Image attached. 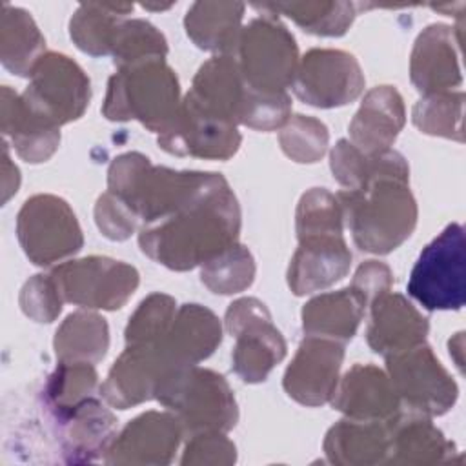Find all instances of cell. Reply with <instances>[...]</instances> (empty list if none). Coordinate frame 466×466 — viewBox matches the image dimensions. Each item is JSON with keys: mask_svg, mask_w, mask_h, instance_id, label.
<instances>
[{"mask_svg": "<svg viewBox=\"0 0 466 466\" xmlns=\"http://www.w3.org/2000/svg\"><path fill=\"white\" fill-rule=\"evenodd\" d=\"M333 406L350 419L388 420L399 411L391 380L375 366H355L333 391Z\"/></svg>", "mask_w": 466, "mask_h": 466, "instance_id": "obj_18", "label": "cell"}, {"mask_svg": "<svg viewBox=\"0 0 466 466\" xmlns=\"http://www.w3.org/2000/svg\"><path fill=\"white\" fill-rule=\"evenodd\" d=\"M355 244L362 251L390 253L413 231L417 206L408 189V164L397 151L377 155L371 177L337 195Z\"/></svg>", "mask_w": 466, "mask_h": 466, "instance_id": "obj_2", "label": "cell"}, {"mask_svg": "<svg viewBox=\"0 0 466 466\" xmlns=\"http://www.w3.org/2000/svg\"><path fill=\"white\" fill-rule=\"evenodd\" d=\"M107 324L93 313H71L55 337L62 362H96L107 350Z\"/></svg>", "mask_w": 466, "mask_h": 466, "instance_id": "obj_27", "label": "cell"}, {"mask_svg": "<svg viewBox=\"0 0 466 466\" xmlns=\"http://www.w3.org/2000/svg\"><path fill=\"white\" fill-rule=\"evenodd\" d=\"M166 51L167 47L164 36L151 24L142 20L118 24L111 44L115 64L120 67L146 58L164 56Z\"/></svg>", "mask_w": 466, "mask_h": 466, "instance_id": "obj_33", "label": "cell"}, {"mask_svg": "<svg viewBox=\"0 0 466 466\" xmlns=\"http://www.w3.org/2000/svg\"><path fill=\"white\" fill-rule=\"evenodd\" d=\"M66 426L64 444L71 461H91L111 442L113 415L93 399H86L69 411L58 415Z\"/></svg>", "mask_w": 466, "mask_h": 466, "instance_id": "obj_25", "label": "cell"}, {"mask_svg": "<svg viewBox=\"0 0 466 466\" xmlns=\"http://www.w3.org/2000/svg\"><path fill=\"white\" fill-rule=\"evenodd\" d=\"M404 124V104L400 95L380 86L371 89L350 124L351 144L364 155H380L390 149Z\"/></svg>", "mask_w": 466, "mask_h": 466, "instance_id": "obj_17", "label": "cell"}, {"mask_svg": "<svg viewBox=\"0 0 466 466\" xmlns=\"http://www.w3.org/2000/svg\"><path fill=\"white\" fill-rule=\"evenodd\" d=\"M340 420L326 435L324 450L331 462L373 464L388 455V420Z\"/></svg>", "mask_w": 466, "mask_h": 466, "instance_id": "obj_23", "label": "cell"}, {"mask_svg": "<svg viewBox=\"0 0 466 466\" xmlns=\"http://www.w3.org/2000/svg\"><path fill=\"white\" fill-rule=\"evenodd\" d=\"M390 284H391V273H390L388 266H384L377 260H368L355 273L351 288H355L366 300L370 297H373V300H375L379 295L388 291Z\"/></svg>", "mask_w": 466, "mask_h": 466, "instance_id": "obj_39", "label": "cell"}, {"mask_svg": "<svg viewBox=\"0 0 466 466\" xmlns=\"http://www.w3.org/2000/svg\"><path fill=\"white\" fill-rule=\"evenodd\" d=\"M22 309L27 317H33L38 322H51L60 313V293L53 277L35 275L25 282L20 295Z\"/></svg>", "mask_w": 466, "mask_h": 466, "instance_id": "obj_37", "label": "cell"}, {"mask_svg": "<svg viewBox=\"0 0 466 466\" xmlns=\"http://www.w3.org/2000/svg\"><path fill=\"white\" fill-rule=\"evenodd\" d=\"M95 382L96 373L91 362H60L47 384V399L56 417L89 399Z\"/></svg>", "mask_w": 466, "mask_h": 466, "instance_id": "obj_32", "label": "cell"}, {"mask_svg": "<svg viewBox=\"0 0 466 466\" xmlns=\"http://www.w3.org/2000/svg\"><path fill=\"white\" fill-rule=\"evenodd\" d=\"M29 75L31 84L22 95V102L35 116L58 127L84 113L89 102V80L67 56L42 55Z\"/></svg>", "mask_w": 466, "mask_h": 466, "instance_id": "obj_7", "label": "cell"}, {"mask_svg": "<svg viewBox=\"0 0 466 466\" xmlns=\"http://www.w3.org/2000/svg\"><path fill=\"white\" fill-rule=\"evenodd\" d=\"M155 397L175 410L182 428L193 435L226 431L237 420V404L229 386L208 370L187 366L173 371L162 380Z\"/></svg>", "mask_w": 466, "mask_h": 466, "instance_id": "obj_4", "label": "cell"}, {"mask_svg": "<svg viewBox=\"0 0 466 466\" xmlns=\"http://www.w3.org/2000/svg\"><path fill=\"white\" fill-rule=\"evenodd\" d=\"M391 384L411 411L422 415L446 413L455 399L457 386L422 342L386 355Z\"/></svg>", "mask_w": 466, "mask_h": 466, "instance_id": "obj_10", "label": "cell"}, {"mask_svg": "<svg viewBox=\"0 0 466 466\" xmlns=\"http://www.w3.org/2000/svg\"><path fill=\"white\" fill-rule=\"evenodd\" d=\"M462 91L426 95L413 107V122L424 133L462 142Z\"/></svg>", "mask_w": 466, "mask_h": 466, "instance_id": "obj_31", "label": "cell"}, {"mask_svg": "<svg viewBox=\"0 0 466 466\" xmlns=\"http://www.w3.org/2000/svg\"><path fill=\"white\" fill-rule=\"evenodd\" d=\"M457 58L451 27H426L411 53V82L426 95L446 93V89L461 84Z\"/></svg>", "mask_w": 466, "mask_h": 466, "instance_id": "obj_20", "label": "cell"}, {"mask_svg": "<svg viewBox=\"0 0 466 466\" xmlns=\"http://www.w3.org/2000/svg\"><path fill=\"white\" fill-rule=\"evenodd\" d=\"M408 293L426 309H461L464 304V229L450 224L419 255Z\"/></svg>", "mask_w": 466, "mask_h": 466, "instance_id": "obj_5", "label": "cell"}, {"mask_svg": "<svg viewBox=\"0 0 466 466\" xmlns=\"http://www.w3.org/2000/svg\"><path fill=\"white\" fill-rule=\"evenodd\" d=\"M133 5L127 4H86L71 18V38L80 49L91 55H106L111 51L118 18Z\"/></svg>", "mask_w": 466, "mask_h": 466, "instance_id": "obj_28", "label": "cell"}, {"mask_svg": "<svg viewBox=\"0 0 466 466\" xmlns=\"http://www.w3.org/2000/svg\"><path fill=\"white\" fill-rule=\"evenodd\" d=\"M366 306V299L346 288L309 300L302 309V328L311 337L348 340L353 337Z\"/></svg>", "mask_w": 466, "mask_h": 466, "instance_id": "obj_24", "label": "cell"}, {"mask_svg": "<svg viewBox=\"0 0 466 466\" xmlns=\"http://www.w3.org/2000/svg\"><path fill=\"white\" fill-rule=\"evenodd\" d=\"M95 217L100 231L113 240L127 238L138 222L137 215L126 206V202L111 191L98 198Z\"/></svg>", "mask_w": 466, "mask_h": 466, "instance_id": "obj_38", "label": "cell"}, {"mask_svg": "<svg viewBox=\"0 0 466 466\" xmlns=\"http://www.w3.org/2000/svg\"><path fill=\"white\" fill-rule=\"evenodd\" d=\"M240 75L264 93H282L297 71V46L288 29L271 16L257 18L237 40Z\"/></svg>", "mask_w": 466, "mask_h": 466, "instance_id": "obj_6", "label": "cell"}, {"mask_svg": "<svg viewBox=\"0 0 466 466\" xmlns=\"http://www.w3.org/2000/svg\"><path fill=\"white\" fill-rule=\"evenodd\" d=\"M240 211L228 182L213 173L209 182L167 215L144 224L140 248L171 269L206 264L237 240Z\"/></svg>", "mask_w": 466, "mask_h": 466, "instance_id": "obj_1", "label": "cell"}, {"mask_svg": "<svg viewBox=\"0 0 466 466\" xmlns=\"http://www.w3.org/2000/svg\"><path fill=\"white\" fill-rule=\"evenodd\" d=\"M342 211L339 200L324 187L304 193L297 209V233L300 237L342 233Z\"/></svg>", "mask_w": 466, "mask_h": 466, "instance_id": "obj_35", "label": "cell"}, {"mask_svg": "<svg viewBox=\"0 0 466 466\" xmlns=\"http://www.w3.org/2000/svg\"><path fill=\"white\" fill-rule=\"evenodd\" d=\"M11 40L15 42L13 46L2 47L4 66L16 75H29L40 58L38 53L44 47V38L25 11L4 5L2 44Z\"/></svg>", "mask_w": 466, "mask_h": 466, "instance_id": "obj_29", "label": "cell"}, {"mask_svg": "<svg viewBox=\"0 0 466 466\" xmlns=\"http://www.w3.org/2000/svg\"><path fill=\"white\" fill-rule=\"evenodd\" d=\"M226 326L237 337L233 351L235 371L246 382L264 380L284 357L286 342L271 324V317L257 299H240L226 313Z\"/></svg>", "mask_w": 466, "mask_h": 466, "instance_id": "obj_11", "label": "cell"}, {"mask_svg": "<svg viewBox=\"0 0 466 466\" xmlns=\"http://www.w3.org/2000/svg\"><path fill=\"white\" fill-rule=\"evenodd\" d=\"M255 264L251 253L238 244L224 249L202 268L200 279L213 293H237L253 282Z\"/></svg>", "mask_w": 466, "mask_h": 466, "instance_id": "obj_30", "label": "cell"}, {"mask_svg": "<svg viewBox=\"0 0 466 466\" xmlns=\"http://www.w3.org/2000/svg\"><path fill=\"white\" fill-rule=\"evenodd\" d=\"M388 459L390 462H441L448 461L453 444L444 441L442 433L431 426L422 413H395L388 419Z\"/></svg>", "mask_w": 466, "mask_h": 466, "instance_id": "obj_22", "label": "cell"}, {"mask_svg": "<svg viewBox=\"0 0 466 466\" xmlns=\"http://www.w3.org/2000/svg\"><path fill=\"white\" fill-rule=\"evenodd\" d=\"M158 144L173 155L229 158L238 149L240 135L235 124L213 116L186 95L175 120L160 133Z\"/></svg>", "mask_w": 466, "mask_h": 466, "instance_id": "obj_13", "label": "cell"}, {"mask_svg": "<svg viewBox=\"0 0 466 466\" xmlns=\"http://www.w3.org/2000/svg\"><path fill=\"white\" fill-rule=\"evenodd\" d=\"M342 357L344 348L339 340L308 335L286 370L284 388L288 395L308 406L329 400L337 388Z\"/></svg>", "mask_w": 466, "mask_h": 466, "instance_id": "obj_14", "label": "cell"}, {"mask_svg": "<svg viewBox=\"0 0 466 466\" xmlns=\"http://www.w3.org/2000/svg\"><path fill=\"white\" fill-rule=\"evenodd\" d=\"M280 146L288 157L297 162H317L328 146V129L322 122L293 115L280 131Z\"/></svg>", "mask_w": 466, "mask_h": 466, "instance_id": "obj_36", "label": "cell"}, {"mask_svg": "<svg viewBox=\"0 0 466 466\" xmlns=\"http://www.w3.org/2000/svg\"><path fill=\"white\" fill-rule=\"evenodd\" d=\"M291 87L306 104L335 107L344 106L360 95L364 76L359 62L350 53L313 49L297 67Z\"/></svg>", "mask_w": 466, "mask_h": 466, "instance_id": "obj_12", "label": "cell"}, {"mask_svg": "<svg viewBox=\"0 0 466 466\" xmlns=\"http://www.w3.org/2000/svg\"><path fill=\"white\" fill-rule=\"evenodd\" d=\"M164 56L120 67L109 80L104 115L109 120L138 118L146 127L164 133L178 113V82Z\"/></svg>", "mask_w": 466, "mask_h": 466, "instance_id": "obj_3", "label": "cell"}, {"mask_svg": "<svg viewBox=\"0 0 466 466\" xmlns=\"http://www.w3.org/2000/svg\"><path fill=\"white\" fill-rule=\"evenodd\" d=\"M175 315V302L167 295L155 293L147 297L137 313L129 319L126 328V342L133 344H157L160 342L169 328Z\"/></svg>", "mask_w": 466, "mask_h": 466, "instance_id": "obj_34", "label": "cell"}, {"mask_svg": "<svg viewBox=\"0 0 466 466\" xmlns=\"http://www.w3.org/2000/svg\"><path fill=\"white\" fill-rule=\"evenodd\" d=\"M182 424L167 413L149 411L131 420L107 448L106 462L166 464L178 446Z\"/></svg>", "mask_w": 466, "mask_h": 466, "instance_id": "obj_15", "label": "cell"}, {"mask_svg": "<svg viewBox=\"0 0 466 466\" xmlns=\"http://www.w3.org/2000/svg\"><path fill=\"white\" fill-rule=\"evenodd\" d=\"M242 4H195L186 16V31L193 42L209 51L237 47Z\"/></svg>", "mask_w": 466, "mask_h": 466, "instance_id": "obj_26", "label": "cell"}, {"mask_svg": "<svg viewBox=\"0 0 466 466\" xmlns=\"http://www.w3.org/2000/svg\"><path fill=\"white\" fill-rule=\"evenodd\" d=\"M218 342V319L198 304L182 306L167 335L160 340L164 351L180 368L193 366L200 359H206Z\"/></svg>", "mask_w": 466, "mask_h": 466, "instance_id": "obj_21", "label": "cell"}, {"mask_svg": "<svg viewBox=\"0 0 466 466\" xmlns=\"http://www.w3.org/2000/svg\"><path fill=\"white\" fill-rule=\"evenodd\" d=\"M60 297L84 308L116 309L138 284L133 266L106 257L67 262L51 273Z\"/></svg>", "mask_w": 466, "mask_h": 466, "instance_id": "obj_8", "label": "cell"}, {"mask_svg": "<svg viewBox=\"0 0 466 466\" xmlns=\"http://www.w3.org/2000/svg\"><path fill=\"white\" fill-rule=\"evenodd\" d=\"M426 319L400 295L382 293L373 300L368 342L373 351L390 355L424 342Z\"/></svg>", "mask_w": 466, "mask_h": 466, "instance_id": "obj_19", "label": "cell"}, {"mask_svg": "<svg viewBox=\"0 0 466 466\" xmlns=\"http://www.w3.org/2000/svg\"><path fill=\"white\" fill-rule=\"evenodd\" d=\"M299 240V249L288 271V282L295 295L322 289L348 273L351 253L346 248L342 233L309 235Z\"/></svg>", "mask_w": 466, "mask_h": 466, "instance_id": "obj_16", "label": "cell"}, {"mask_svg": "<svg viewBox=\"0 0 466 466\" xmlns=\"http://www.w3.org/2000/svg\"><path fill=\"white\" fill-rule=\"evenodd\" d=\"M18 238L25 255L38 266H49L82 248L75 213L62 198L36 195L18 213Z\"/></svg>", "mask_w": 466, "mask_h": 466, "instance_id": "obj_9", "label": "cell"}]
</instances>
